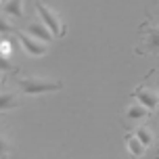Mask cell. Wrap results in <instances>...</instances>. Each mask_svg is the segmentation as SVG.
I'll return each instance as SVG.
<instances>
[{"mask_svg":"<svg viewBox=\"0 0 159 159\" xmlns=\"http://www.w3.org/2000/svg\"><path fill=\"white\" fill-rule=\"evenodd\" d=\"M59 88H61V82H50V80H40V78L19 80V90L25 94H44V92H55Z\"/></svg>","mask_w":159,"mask_h":159,"instance_id":"cell-1","label":"cell"},{"mask_svg":"<svg viewBox=\"0 0 159 159\" xmlns=\"http://www.w3.org/2000/svg\"><path fill=\"white\" fill-rule=\"evenodd\" d=\"M36 7H38V15H40V19H42V23L52 32V36H55V38L63 36V25H61V21H59V17H57L46 4H42V2H38Z\"/></svg>","mask_w":159,"mask_h":159,"instance_id":"cell-2","label":"cell"},{"mask_svg":"<svg viewBox=\"0 0 159 159\" xmlns=\"http://www.w3.org/2000/svg\"><path fill=\"white\" fill-rule=\"evenodd\" d=\"M17 38L21 40V44H23V48L27 50V55H32V57L46 55L48 46L44 44V42H40V40L32 38V36H27V34H23V32H17Z\"/></svg>","mask_w":159,"mask_h":159,"instance_id":"cell-3","label":"cell"},{"mask_svg":"<svg viewBox=\"0 0 159 159\" xmlns=\"http://www.w3.org/2000/svg\"><path fill=\"white\" fill-rule=\"evenodd\" d=\"M25 34H27V36H32V38H36V40H42V42H48V40L55 38L52 32H50L42 21H32V23H27Z\"/></svg>","mask_w":159,"mask_h":159,"instance_id":"cell-4","label":"cell"},{"mask_svg":"<svg viewBox=\"0 0 159 159\" xmlns=\"http://www.w3.org/2000/svg\"><path fill=\"white\" fill-rule=\"evenodd\" d=\"M136 98H138V103L147 107V109H159V98L153 92L149 90H144V88H138L136 90Z\"/></svg>","mask_w":159,"mask_h":159,"instance_id":"cell-5","label":"cell"},{"mask_svg":"<svg viewBox=\"0 0 159 159\" xmlns=\"http://www.w3.org/2000/svg\"><path fill=\"white\" fill-rule=\"evenodd\" d=\"M2 11L7 15H15V17H21L23 15V2L21 0H8L2 4Z\"/></svg>","mask_w":159,"mask_h":159,"instance_id":"cell-6","label":"cell"},{"mask_svg":"<svg viewBox=\"0 0 159 159\" xmlns=\"http://www.w3.org/2000/svg\"><path fill=\"white\" fill-rule=\"evenodd\" d=\"M128 151L132 153L134 157H140V155L144 153V144L140 143L136 136H130V138H128Z\"/></svg>","mask_w":159,"mask_h":159,"instance_id":"cell-7","label":"cell"},{"mask_svg":"<svg viewBox=\"0 0 159 159\" xmlns=\"http://www.w3.org/2000/svg\"><path fill=\"white\" fill-rule=\"evenodd\" d=\"M147 107H143L140 103H136V105H132V107H128V117L130 119H143V117H147Z\"/></svg>","mask_w":159,"mask_h":159,"instance_id":"cell-8","label":"cell"},{"mask_svg":"<svg viewBox=\"0 0 159 159\" xmlns=\"http://www.w3.org/2000/svg\"><path fill=\"white\" fill-rule=\"evenodd\" d=\"M144 44L149 50H159V30H151L144 38Z\"/></svg>","mask_w":159,"mask_h":159,"instance_id":"cell-9","label":"cell"},{"mask_svg":"<svg viewBox=\"0 0 159 159\" xmlns=\"http://www.w3.org/2000/svg\"><path fill=\"white\" fill-rule=\"evenodd\" d=\"M136 138L140 140V143L144 144V147H149V144H153V132L149 130V128H138L136 130Z\"/></svg>","mask_w":159,"mask_h":159,"instance_id":"cell-10","label":"cell"},{"mask_svg":"<svg viewBox=\"0 0 159 159\" xmlns=\"http://www.w3.org/2000/svg\"><path fill=\"white\" fill-rule=\"evenodd\" d=\"M17 107V94H2L0 96V109L7 111V109H13Z\"/></svg>","mask_w":159,"mask_h":159,"instance_id":"cell-11","label":"cell"},{"mask_svg":"<svg viewBox=\"0 0 159 159\" xmlns=\"http://www.w3.org/2000/svg\"><path fill=\"white\" fill-rule=\"evenodd\" d=\"M0 48H2V59H8L11 57V42H8V38H2Z\"/></svg>","mask_w":159,"mask_h":159,"instance_id":"cell-12","label":"cell"},{"mask_svg":"<svg viewBox=\"0 0 159 159\" xmlns=\"http://www.w3.org/2000/svg\"><path fill=\"white\" fill-rule=\"evenodd\" d=\"M0 27H2V32H8V30H11L7 21H0Z\"/></svg>","mask_w":159,"mask_h":159,"instance_id":"cell-13","label":"cell"},{"mask_svg":"<svg viewBox=\"0 0 159 159\" xmlns=\"http://www.w3.org/2000/svg\"><path fill=\"white\" fill-rule=\"evenodd\" d=\"M157 121H159V109H157Z\"/></svg>","mask_w":159,"mask_h":159,"instance_id":"cell-14","label":"cell"}]
</instances>
